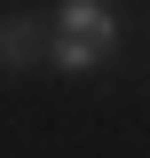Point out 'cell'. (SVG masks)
<instances>
[{
  "label": "cell",
  "mask_w": 150,
  "mask_h": 158,
  "mask_svg": "<svg viewBox=\"0 0 150 158\" xmlns=\"http://www.w3.org/2000/svg\"><path fill=\"white\" fill-rule=\"evenodd\" d=\"M119 56V48H103V40H56V71H103V63H111Z\"/></svg>",
  "instance_id": "2"
},
{
  "label": "cell",
  "mask_w": 150,
  "mask_h": 158,
  "mask_svg": "<svg viewBox=\"0 0 150 158\" xmlns=\"http://www.w3.org/2000/svg\"><path fill=\"white\" fill-rule=\"evenodd\" d=\"M56 40H103V48H119V16L111 0H56Z\"/></svg>",
  "instance_id": "1"
},
{
  "label": "cell",
  "mask_w": 150,
  "mask_h": 158,
  "mask_svg": "<svg viewBox=\"0 0 150 158\" xmlns=\"http://www.w3.org/2000/svg\"><path fill=\"white\" fill-rule=\"evenodd\" d=\"M0 56H8V71L40 63V24H32V16H8V40H0Z\"/></svg>",
  "instance_id": "3"
}]
</instances>
